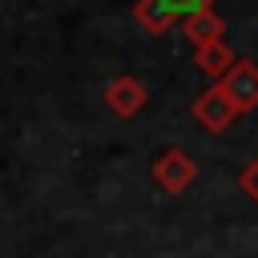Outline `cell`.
I'll use <instances>...</instances> for the list:
<instances>
[{
  "label": "cell",
  "instance_id": "obj_1",
  "mask_svg": "<svg viewBox=\"0 0 258 258\" xmlns=\"http://www.w3.org/2000/svg\"><path fill=\"white\" fill-rule=\"evenodd\" d=\"M189 117H194L206 133H226V129L234 125V117H238V105L226 97V89H222L218 81H210V89H202V93L194 97Z\"/></svg>",
  "mask_w": 258,
  "mask_h": 258
},
{
  "label": "cell",
  "instance_id": "obj_2",
  "mask_svg": "<svg viewBox=\"0 0 258 258\" xmlns=\"http://www.w3.org/2000/svg\"><path fill=\"white\" fill-rule=\"evenodd\" d=\"M149 173H153L157 189H165V194H185V189L198 181V161H194L185 149L169 145V149L157 153V161H153Z\"/></svg>",
  "mask_w": 258,
  "mask_h": 258
},
{
  "label": "cell",
  "instance_id": "obj_3",
  "mask_svg": "<svg viewBox=\"0 0 258 258\" xmlns=\"http://www.w3.org/2000/svg\"><path fill=\"white\" fill-rule=\"evenodd\" d=\"M105 105H109L117 117H137V113L149 105V89H145L137 77L121 73V77H113V81L105 85Z\"/></svg>",
  "mask_w": 258,
  "mask_h": 258
},
{
  "label": "cell",
  "instance_id": "obj_4",
  "mask_svg": "<svg viewBox=\"0 0 258 258\" xmlns=\"http://www.w3.org/2000/svg\"><path fill=\"white\" fill-rule=\"evenodd\" d=\"M218 85H222L226 97L238 105V113H254V109H258V64H254V60H238Z\"/></svg>",
  "mask_w": 258,
  "mask_h": 258
},
{
  "label": "cell",
  "instance_id": "obj_5",
  "mask_svg": "<svg viewBox=\"0 0 258 258\" xmlns=\"http://www.w3.org/2000/svg\"><path fill=\"white\" fill-rule=\"evenodd\" d=\"M181 32H185V40H189L194 48H202V44H218V40H226V20H222L214 8H206V12L185 16V20H181Z\"/></svg>",
  "mask_w": 258,
  "mask_h": 258
},
{
  "label": "cell",
  "instance_id": "obj_6",
  "mask_svg": "<svg viewBox=\"0 0 258 258\" xmlns=\"http://www.w3.org/2000/svg\"><path fill=\"white\" fill-rule=\"evenodd\" d=\"M133 20H137L149 36H161V32H169L181 16H177L165 0H133Z\"/></svg>",
  "mask_w": 258,
  "mask_h": 258
},
{
  "label": "cell",
  "instance_id": "obj_7",
  "mask_svg": "<svg viewBox=\"0 0 258 258\" xmlns=\"http://www.w3.org/2000/svg\"><path fill=\"white\" fill-rule=\"evenodd\" d=\"M234 64H238V56L230 52V44H226V40L194 48V69H198V73H206L210 81H222V77H226Z\"/></svg>",
  "mask_w": 258,
  "mask_h": 258
},
{
  "label": "cell",
  "instance_id": "obj_8",
  "mask_svg": "<svg viewBox=\"0 0 258 258\" xmlns=\"http://www.w3.org/2000/svg\"><path fill=\"white\" fill-rule=\"evenodd\" d=\"M238 185H242V194H250V198H254V206H258V157L238 173Z\"/></svg>",
  "mask_w": 258,
  "mask_h": 258
},
{
  "label": "cell",
  "instance_id": "obj_9",
  "mask_svg": "<svg viewBox=\"0 0 258 258\" xmlns=\"http://www.w3.org/2000/svg\"><path fill=\"white\" fill-rule=\"evenodd\" d=\"M165 4H169V8H173L181 20H185V16H194V12H206V8H214V0H165Z\"/></svg>",
  "mask_w": 258,
  "mask_h": 258
}]
</instances>
